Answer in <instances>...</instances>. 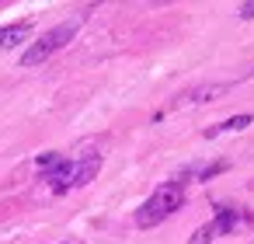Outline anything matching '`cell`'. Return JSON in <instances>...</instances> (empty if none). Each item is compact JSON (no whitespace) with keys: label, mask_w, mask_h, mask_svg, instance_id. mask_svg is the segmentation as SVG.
Instances as JSON below:
<instances>
[{"label":"cell","mask_w":254,"mask_h":244,"mask_svg":"<svg viewBox=\"0 0 254 244\" xmlns=\"http://www.w3.org/2000/svg\"><path fill=\"white\" fill-rule=\"evenodd\" d=\"M212 237H216V227H212V220H209L205 227H198V230L191 234V241H188V244H212Z\"/></svg>","instance_id":"ba28073f"},{"label":"cell","mask_w":254,"mask_h":244,"mask_svg":"<svg viewBox=\"0 0 254 244\" xmlns=\"http://www.w3.org/2000/svg\"><path fill=\"white\" fill-rule=\"evenodd\" d=\"M77 28H80V18H73V21H63V25H56V28H49L39 42H32L28 49H25V56H21V67H39V63H46L53 53H60L73 35H77Z\"/></svg>","instance_id":"3957f363"},{"label":"cell","mask_w":254,"mask_h":244,"mask_svg":"<svg viewBox=\"0 0 254 244\" xmlns=\"http://www.w3.org/2000/svg\"><path fill=\"white\" fill-rule=\"evenodd\" d=\"M101 171V157L98 154H87V157H63L53 171H46L42 178L49 181V188L56 195L70 192V188H80L87 181H94V174Z\"/></svg>","instance_id":"6da1fadb"},{"label":"cell","mask_w":254,"mask_h":244,"mask_svg":"<svg viewBox=\"0 0 254 244\" xmlns=\"http://www.w3.org/2000/svg\"><path fill=\"white\" fill-rule=\"evenodd\" d=\"M244 126H251V115H233V119H226V122H219V126H212V129H205V136H219V133H233V129H244Z\"/></svg>","instance_id":"8992f818"},{"label":"cell","mask_w":254,"mask_h":244,"mask_svg":"<svg viewBox=\"0 0 254 244\" xmlns=\"http://www.w3.org/2000/svg\"><path fill=\"white\" fill-rule=\"evenodd\" d=\"M223 91H230V84H209V87H198V91L185 94V101H212V98L223 94Z\"/></svg>","instance_id":"52a82bcc"},{"label":"cell","mask_w":254,"mask_h":244,"mask_svg":"<svg viewBox=\"0 0 254 244\" xmlns=\"http://www.w3.org/2000/svg\"><path fill=\"white\" fill-rule=\"evenodd\" d=\"M244 223H251V213H244V209H219V213L212 216L216 234H233V230L244 227Z\"/></svg>","instance_id":"277c9868"},{"label":"cell","mask_w":254,"mask_h":244,"mask_svg":"<svg viewBox=\"0 0 254 244\" xmlns=\"http://www.w3.org/2000/svg\"><path fill=\"white\" fill-rule=\"evenodd\" d=\"M237 11H240V18H254V0H251V4H240Z\"/></svg>","instance_id":"9c48e42d"},{"label":"cell","mask_w":254,"mask_h":244,"mask_svg":"<svg viewBox=\"0 0 254 244\" xmlns=\"http://www.w3.org/2000/svg\"><path fill=\"white\" fill-rule=\"evenodd\" d=\"M32 35V21L25 18V21H14V25H4L0 28V49H11V46H18V42H25Z\"/></svg>","instance_id":"5b68a950"},{"label":"cell","mask_w":254,"mask_h":244,"mask_svg":"<svg viewBox=\"0 0 254 244\" xmlns=\"http://www.w3.org/2000/svg\"><path fill=\"white\" fill-rule=\"evenodd\" d=\"M181 202H185V181H164L139 209H136V227H157V223H164L171 213H178L181 209Z\"/></svg>","instance_id":"7a4b0ae2"}]
</instances>
